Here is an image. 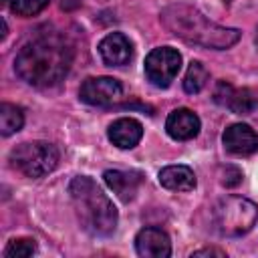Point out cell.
<instances>
[{
    "label": "cell",
    "instance_id": "cell-1",
    "mask_svg": "<svg viewBox=\"0 0 258 258\" xmlns=\"http://www.w3.org/2000/svg\"><path fill=\"white\" fill-rule=\"evenodd\" d=\"M73 50L58 34H38L18 50L14 69L20 79L34 87L56 85L71 69Z\"/></svg>",
    "mask_w": 258,
    "mask_h": 258
},
{
    "label": "cell",
    "instance_id": "cell-2",
    "mask_svg": "<svg viewBox=\"0 0 258 258\" xmlns=\"http://www.w3.org/2000/svg\"><path fill=\"white\" fill-rule=\"evenodd\" d=\"M161 22L177 38L206 48H228L240 38V30L220 26L196 8L183 4L167 6L161 12Z\"/></svg>",
    "mask_w": 258,
    "mask_h": 258
},
{
    "label": "cell",
    "instance_id": "cell-3",
    "mask_svg": "<svg viewBox=\"0 0 258 258\" xmlns=\"http://www.w3.org/2000/svg\"><path fill=\"white\" fill-rule=\"evenodd\" d=\"M69 194L79 216V222L87 232L95 236H107L115 230L117 210L91 177H75L69 185Z\"/></svg>",
    "mask_w": 258,
    "mask_h": 258
},
{
    "label": "cell",
    "instance_id": "cell-4",
    "mask_svg": "<svg viewBox=\"0 0 258 258\" xmlns=\"http://www.w3.org/2000/svg\"><path fill=\"white\" fill-rule=\"evenodd\" d=\"M256 216H258L256 204H252L246 198H238V196H228L220 200L214 208L216 226L224 236L246 234L254 226Z\"/></svg>",
    "mask_w": 258,
    "mask_h": 258
},
{
    "label": "cell",
    "instance_id": "cell-5",
    "mask_svg": "<svg viewBox=\"0 0 258 258\" xmlns=\"http://www.w3.org/2000/svg\"><path fill=\"white\" fill-rule=\"evenodd\" d=\"M10 161L26 177H42L56 167L58 151L46 141H28L12 149Z\"/></svg>",
    "mask_w": 258,
    "mask_h": 258
},
{
    "label": "cell",
    "instance_id": "cell-6",
    "mask_svg": "<svg viewBox=\"0 0 258 258\" xmlns=\"http://www.w3.org/2000/svg\"><path fill=\"white\" fill-rule=\"evenodd\" d=\"M181 67V56L175 48H153L145 58V75L155 87H169Z\"/></svg>",
    "mask_w": 258,
    "mask_h": 258
},
{
    "label": "cell",
    "instance_id": "cell-7",
    "mask_svg": "<svg viewBox=\"0 0 258 258\" xmlns=\"http://www.w3.org/2000/svg\"><path fill=\"white\" fill-rule=\"evenodd\" d=\"M121 85L117 79L111 77H91L81 85V99L87 105H95V107H107L113 105L115 101L121 99Z\"/></svg>",
    "mask_w": 258,
    "mask_h": 258
},
{
    "label": "cell",
    "instance_id": "cell-8",
    "mask_svg": "<svg viewBox=\"0 0 258 258\" xmlns=\"http://www.w3.org/2000/svg\"><path fill=\"white\" fill-rule=\"evenodd\" d=\"M214 101L236 115H250L258 107V93L252 89H234L230 83L220 81L214 91Z\"/></svg>",
    "mask_w": 258,
    "mask_h": 258
},
{
    "label": "cell",
    "instance_id": "cell-9",
    "mask_svg": "<svg viewBox=\"0 0 258 258\" xmlns=\"http://www.w3.org/2000/svg\"><path fill=\"white\" fill-rule=\"evenodd\" d=\"M135 248L143 258H167L171 254L169 238L159 228H143L135 238Z\"/></svg>",
    "mask_w": 258,
    "mask_h": 258
},
{
    "label": "cell",
    "instance_id": "cell-10",
    "mask_svg": "<svg viewBox=\"0 0 258 258\" xmlns=\"http://www.w3.org/2000/svg\"><path fill=\"white\" fill-rule=\"evenodd\" d=\"M224 147L232 155H252L258 151V133L244 123H234L224 133Z\"/></svg>",
    "mask_w": 258,
    "mask_h": 258
},
{
    "label": "cell",
    "instance_id": "cell-11",
    "mask_svg": "<svg viewBox=\"0 0 258 258\" xmlns=\"http://www.w3.org/2000/svg\"><path fill=\"white\" fill-rule=\"evenodd\" d=\"M99 52H101V58L111 64V67H121V64H127L133 56V46L129 42L127 36H123L121 32H111L107 34L101 44H99Z\"/></svg>",
    "mask_w": 258,
    "mask_h": 258
},
{
    "label": "cell",
    "instance_id": "cell-12",
    "mask_svg": "<svg viewBox=\"0 0 258 258\" xmlns=\"http://www.w3.org/2000/svg\"><path fill=\"white\" fill-rule=\"evenodd\" d=\"M165 129H167L169 137H173L177 141H187L198 135L200 119L189 109H175L169 113V117L165 121Z\"/></svg>",
    "mask_w": 258,
    "mask_h": 258
},
{
    "label": "cell",
    "instance_id": "cell-13",
    "mask_svg": "<svg viewBox=\"0 0 258 258\" xmlns=\"http://www.w3.org/2000/svg\"><path fill=\"white\" fill-rule=\"evenodd\" d=\"M143 135V127L139 121L131 119V117H123L117 119L115 123H111L109 127V139L113 141V145L121 147V149H131L139 143Z\"/></svg>",
    "mask_w": 258,
    "mask_h": 258
},
{
    "label": "cell",
    "instance_id": "cell-14",
    "mask_svg": "<svg viewBox=\"0 0 258 258\" xmlns=\"http://www.w3.org/2000/svg\"><path fill=\"white\" fill-rule=\"evenodd\" d=\"M105 183L123 200L129 202L137 194V187L141 183V175L135 171H119V169H109L103 173Z\"/></svg>",
    "mask_w": 258,
    "mask_h": 258
},
{
    "label": "cell",
    "instance_id": "cell-15",
    "mask_svg": "<svg viewBox=\"0 0 258 258\" xmlns=\"http://www.w3.org/2000/svg\"><path fill=\"white\" fill-rule=\"evenodd\" d=\"M159 183L173 191H189L196 187V175L185 165H167L159 171Z\"/></svg>",
    "mask_w": 258,
    "mask_h": 258
},
{
    "label": "cell",
    "instance_id": "cell-16",
    "mask_svg": "<svg viewBox=\"0 0 258 258\" xmlns=\"http://www.w3.org/2000/svg\"><path fill=\"white\" fill-rule=\"evenodd\" d=\"M22 123H24L22 109L12 105V103H2V107H0V131H2V135H12V133L20 131Z\"/></svg>",
    "mask_w": 258,
    "mask_h": 258
},
{
    "label": "cell",
    "instance_id": "cell-17",
    "mask_svg": "<svg viewBox=\"0 0 258 258\" xmlns=\"http://www.w3.org/2000/svg\"><path fill=\"white\" fill-rule=\"evenodd\" d=\"M206 83H208V71L204 69L202 62L194 60L183 77V91L189 95H196L206 87Z\"/></svg>",
    "mask_w": 258,
    "mask_h": 258
},
{
    "label": "cell",
    "instance_id": "cell-18",
    "mask_svg": "<svg viewBox=\"0 0 258 258\" xmlns=\"http://www.w3.org/2000/svg\"><path fill=\"white\" fill-rule=\"evenodd\" d=\"M36 252V242L32 238H18L10 240L4 248V258H28Z\"/></svg>",
    "mask_w": 258,
    "mask_h": 258
},
{
    "label": "cell",
    "instance_id": "cell-19",
    "mask_svg": "<svg viewBox=\"0 0 258 258\" xmlns=\"http://www.w3.org/2000/svg\"><path fill=\"white\" fill-rule=\"evenodd\" d=\"M48 6V0H10V8L18 16H34Z\"/></svg>",
    "mask_w": 258,
    "mask_h": 258
},
{
    "label": "cell",
    "instance_id": "cell-20",
    "mask_svg": "<svg viewBox=\"0 0 258 258\" xmlns=\"http://www.w3.org/2000/svg\"><path fill=\"white\" fill-rule=\"evenodd\" d=\"M242 181V171L236 169V167H226L224 169V177H222V183L228 185V187H234Z\"/></svg>",
    "mask_w": 258,
    "mask_h": 258
},
{
    "label": "cell",
    "instance_id": "cell-21",
    "mask_svg": "<svg viewBox=\"0 0 258 258\" xmlns=\"http://www.w3.org/2000/svg\"><path fill=\"white\" fill-rule=\"evenodd\" d=\"M191 256H220V258H224V256H226V252L216 250V248H202V250H196Z\"/></svg>",
    "mask_w": 258,
    "mask_h": 258
}]
</instances>
